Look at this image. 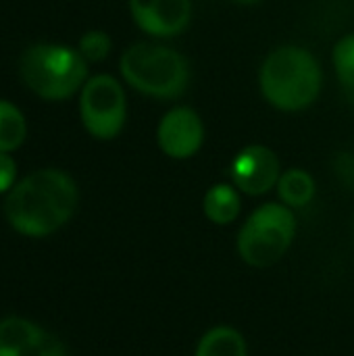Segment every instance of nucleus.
Wrapping results in <instances>:
<instances>
[{
	"instance_id": "obj_1",
	"label": "nucleus",
	"mask_w": 354,
	"mask_h": 356,
	"mask_svg": "<svg viewBox=\"0 0 354 356\" xmlns=\"http://www.w3.org/2000/svg\"><path fill=\"white\" fill-rule=\"evenodd\" d=\"M79 200L73 177L46 167L17 181L4 200V217L10 227L29 238L58 232L75 213Z\"/></svg>"
},
{
	"instance_id": "obj_2",
	"label": "nucleus",
	"mask_w": 354,
	"mask_h": 356,
	"mask_svg": "<svg viewBox=\"0 0 354 356\" xmlns=\"http://www.w3.org/2000/svg\"><path fill=\"white\" fill-rule=\"evenodd\" d=\"M323 71L315 54L303 46L286 44L271 50L259 71L263 98L277 111L298 113L321 94Z\"/></svg>"
},
{
	"instance_id": "obj_3",
	"label": "nucleus",
	"mask_w": 354,
	"mask_h": 356,
	"mask_svg": "<svg viewBox=\"0 0 354 356\" xmlns=\"http://www.w3.org/2000/svg\"><path fill=\"white\" fill-rule=\"evenodd\" d=\"M23 83L44 100H67L88 81V60L65 44H33L19 60Z\"/></svg>"
},
{
	"instance_id": "obj_4",
	"label": "nucleus",
	"mask_w": 354,
	"mask_h": 356,
	"mask_svg": "<svg viewBox=\"0 0 354 356\" xmlns=\"http://www.w3.org/2000/svg\"><path fill=\"white\" fill-rule=\"evenodd\" d=\"M121 77L140 94L152 98H179L190 83V67L175 48L138 42L123 50L119 58Z\"/></svg>"
},
{
	"instance_id": "obj_5",
	"label": "nucleus",
	"mask_w": 354,
	"mask_h": 356,
	"mask_svg": "<svg viewBox=\"0 0 354 356\" xmlns=\"http://www.w3.org/2000/svg\"><path fill=\"white\" fill-rule=\"evenodd\" d=\"M296 236V217L284 202L259 207L238 234V252L250 267L275 265L292 246Z\"/></svg>"
},
{
	"instance_id": "obj_6",
	"label": "nucleus",
	"mask_w": 354,
	"mask_h": 356,
	"mask_svg": "<svg viewBox=\"0 0 354 356\" xmlns=\"http://www.w3.org/2000/svg\"><path fill=\"white\" fill-rule=\"evenodd\" d=\"M79 117L96 140H115L127 121V98L117 77L100 73L88 77L79 92Z\"/></svg>"
},
{
	"instance_id": "obj_7",
	"label": "nucleus",
	"mask_w": 354,
	"mask_h": 356,
	"mask_svg": "<svg viewBox=\"0 0 354 356\" xmlns=\"http://www.w3.org/2000/svg\"><path fill=\"white\" fill-rule=\"evenodd\" d=\"M156 144L169 159H192L204 144L202 117L190 106H173L159 121Z\"/></svg>"
},
{
	"instance_id": "obj_8",
	"label": "nucleus",
	"mask_w": 354,
	"mask_h": 356,
	"mask_svg": "<svg viewBox=\"0 0 354 356\" xmlns=\"http://www.w3.org/2000/svg\"><path fill=\"white\" fill-rule=\"evenodd\" d=\"M232 181L248 196H263L282 177V165L277 154L265 144L244 146L232 161Z\"/></svg>"
},
{
	"instance_id": "obj_9",
	"label": "nucleus",
	"mask_w": 354,
	"mask_h": 356,
	"mask_svg": "<svg viewBox=\"0 0 354 356\" xmlns=\"http://www.w3.org/2000/svg\"><path fill=\"white\" fill-rule=\"evenodd\" d=\"M0 356H69L65 344L50 332L21 317L0 321Z\"/></svg>"
},
{
	"instance_id": "obj_10",
	"label": "nucleus",
	"mask_w": 354,
	"mask_h": 356,
	"mask_svg": "<svg viewBox=\"0 0 354 356\" xmlns=\"http://www.w3.org/2000/svg\"><path fill=\"white\" fill-rule=\"evenodd\" d=\"M134 23L152 38L179 35L192 17L190 0H129Z\"/></svg>"
},
{
	"instance_id": "obj_11",
	"label": "nucleus",
	"mask_w": 354,
	"mask_h": 356,
	"mask_svg": "<svg viewBox=\"0 0 354 356\" xmlns=\"http://www.w3.org/2000/svg\"><path fill=\"white\" fill-rule=\"evenodd\" d=\"M240 190L230 184H215L202 198V211L215 225H230L240 215Z\"/></svg>"
},
{
	"instance_id": "obj_12",
	"label": "nucleus",
	"mask_w": 354,
	"mask_h": 356,
	"mask_svg": "<svg viewBox=\"0 0 354 356\" xmlns=\"http://www.w3.org/2000/svg\"><path fill=\"white\" fill-rule=\"evenodd\" d=\"M315 179L305 169H288L277 181L280 200L290 209H303L315 198Z\"/></svg>"
},
{
	"instance_id": "obj_13",
	"label": "nucleus",
	"mask_w": 354,
	"mask_h": 356,
	"mask_svg": "<svg viewBox=\"0 0 354 356\" xmlns=\"http://www.w3.org/2000/svg\"><path fill=\"white\" fill-rule=\"evenodd\" d=\"M194 356H248V350L240 332L227 325H219L200 338Z\"/></svg>"
},
{
	"instance_id": "obj_14",
	"label": "nucleus",
	"mask_w": 354,
	"mask_h": 356,
	"mask_svg": "<svg viewBox=\"0 0 354 356\" xmlns=\"http://www.w3.org/2000/svg\"><path fill=\"white\" fill-rule=\"evenodd\" d=\"M27 138L25 115L6 100H0V152L17 150Z\"/></svg>"
},
{
	"instance_id": "obj_15",
	"label": "nucleus",
	"mask_w": 354,
	"mask_h": 356,
	"mask_svg": "<svg viewBox=\"0 0 354 356\" xmlns=\"http://www.w3.org/2000/svg\"><path fill=\"white\" fill-rule=\"evenodd\" d=\"M332 60L346 98L354 102V33H346L336 42Z\"/></svg>"
},
{
	"instance_id": "obj_16",
	"label": "nucleus",
	"mask_w": 354,
	"mask_h": 356,
	"mask_svg": "<svg viewBox=\"0 0 354 356\" xmlns=\"http://www.w3.org/2000/svg\"><path fill=\"white\" fill-rule=\"evenodd\" d=\"M77 50L88 63H100L104 60L111 50H113V40L106 31L102 29H90L79 38Z\"/></svg>"
},
{
	"instance_id": "obj_17",
	"label": "nucleus",
	"mask_w": 354,
	"mask_h": 356,
	"mask_svg": "<svg viewBox=\"0 0 354 356\" xmlns=\"http://www.w3.org/2000/svg\"><path fill=\"white\" fill-rule=\"evenodd\" d=\"M17 165L10 152H0V194L10 192V188L17 184Z\"/></svg>"
},
{
	"instance_id": "obj_18",
	"label": "nucleus",
	"mask_w": 354,
	"mask_h": 356,
	"mask_svg": "<svg viewBox=\"0 0 354 356\" xmlns=\"http://www.w3.org/2000/svg\"><path fill=\"white\" fill-rule=\"evenodd\" d=\"M236 4H242V6H252V4H259L261 0H232Z\"/></svg>"
}]
</instances>
